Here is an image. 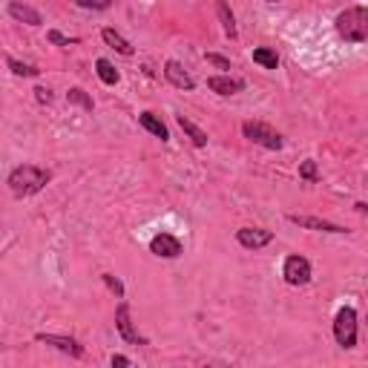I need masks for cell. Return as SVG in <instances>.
Segmentation results:
<instances>
[{"label":"cell","instance_id":"obj_1","mask_svg":"<svg viewBox=\"0 0 368 368\" xmlns=\"http://www.w3.org/2000/svg\"><path fill=\"white\" fill-rule=\"evenodd\" d=\"M50 182V170H41L35 164H23V167H14L9 173V190L18 199L23 196H32V193H38V190Z\"/></svg>","mask_w":368,"mask_h":368},{"label":"cell","instance_id":"obj_2","mask_svg":"<svg viewBox=\"0 0 368 368\" xmlns=\"http://www.w3.org/2000/svg\"><path fill=\"white\" fill-rule=\"evenodd\" d=\"M337 32L348 43H362L368 41V9L365 6H351L337 14Z\"/></svg>","mask_w":368,"mask_h":368},{"label":"cell","instance_id":"obj_3","mask_svg":"<svg viewBox=\"0 0 368 368\" xmlns=\"http://www.w3.org/2000/svg\"><path fill=\"white\" fill-rule=\"evenodd\" d=\"M334 337L343 348H354L357 345V314L354 308H343L334 319Z\"/></svg>","mask_w":368,"mask_h":368},{"label":"cell","instance_id":"obj_4","mask_svg":"<svg viewBox=\"0 0 368 368\" xmlns=\"http://www.w3.org/2000/svg\"><path fill=\"white\" fill-rule=\"evenodd\" d=\"M242 133H245V138L248 141H253V144H262V147H268V150H282V136L279 133H274L268 124H262V121H245L242 124Z\"/></svg>","mask_w":368,"mask_h":368},{"label":"cell","instance_id":"obj_5","mask_svg":"<svg viewBox=\"0 0 368 368\" xmlns=\"http://www.w3.org/2000/svg\"><path fill=\"white\" fill-rule=\"evenodd\" d=\"M285 282L288 285L311 282V262L305 259V256H288L285 259Z\"/></svg>","mask_w":368,"mask_h":368},{"label":"cell","instance_id":"obj_6","mask_svg":"<svg viewBox=\"0 0 368 368\" xmlns=\"http://www.w3.org/2000/svg\"><path fill=\"white\" fill-rule=\"evenodd\" d=\"M116 325H118V334L130 345H147V337H141V334L133 328V323H130V305H127V302H121L118 311H116Z\"/></svg>","mask_w":368,"mask_h":368},{"label":"cell","instance_id":"obj_7","mask_svg":"<svg viewBox=\"0 0 368 368\" xmlns=\"http://www.w3.org/2000/svg\"><path fill=\"white\" fill-rule=\"evenodd\" d=\"M236 239H239V245L242 248L256 250V248H265V245L274 242V233L265 230V228H242L236 233Z\"/></svg>","mask_w":368,"mask_h":368},{"label":"cell","instance_id":"obj_8","mask_svg":"<svg viewBox=\"0 0 368 368\" xmlns=\"http://www.w3.org/2000/svg\"><path fill=\"white\" fill-rule=\"evenodd\" d=\"M150 250L155 256H162V259H175V256L182 253V242L175 236H170V233H158L150 242Z\"/></svg>","mask_w":368,"mask_h":368},{"label":"cell","instance_id":"obj_9","mask_svg":"<svg viewBox=\"0 0 368 368\" xmlns=\"http://www.w3.org/2000/svg\"><path fill=\"white\" fill-rule=\"evenodd\" d=\"M35 340H38V343H43V345H55L58 351H63V354H69V357H81V354H84V348L78 345L72 337H55V334H38Z\"/></svg>","mask_w":368,"mask_h":368},{"label":"cell","instance_id":"obj_10","mask_svg":"<svg viewBox=\"0 0 368 368\" xmlns=\"http://www.w3.org/2000/svg\"><path fill=\"white\" fill-rule=\"evenodd\" d=\"M164 75H167V81H170L173 87H179V89H193V87H196V81L190 78V72L182 67L179 61H167Z\"/></svg>","mask_w":368,"mask_h":368},{"label":"cell","instance_id":"obj_11","mask_svg":"<svg viewBox=\"0 0 368 368\" xmlns=\"http://www.w3.org/2000/svg\"><path fill=\"white\" fill-rule=\"evenodd\" d=\"M299 228H308V230H323V233H345L340 225H334V221H325V219H316V216H288Z\"/></svg>","mask_w":368,"mask_h":368},{"label":"cell","instance_id":"obj_12","mask_svg":"<svg viewBox=\"0 0 368 368\" xmlns=\"http://www.w3.org/2000/svg\"><path fill=\"white\" fill-rule=\"evenodd\" d=\"M207 87L219 95H236L245 89V81H239V78H228V75H213L207 78Z\"/></svg>","mask_w":368,"mask_h":368},{"label":"cell","instance_id":"obj_13","mask_svg":"<svg viewBox=\"0 0 368 368\" xmlns=\"http://www.w3.org/2000/svg\"><path fill=\"white\" fill-rule=\"evenodd\" d=\"M216 14H219V21H221V29H225V35L230 41L239 38V29H236V18H233V12L228 6V0H216Z\"/></svg>","mask_w":368,"mask_h":368},{"label":"cell","instance_id":"obj_14","mask_svg":"<svg viewBox=\"0 0 368 368\" xmlns=\"http://www.w3.org/2000/svg\"><path fill=\"white\" fill-rule=\"evenodd\" d=\"M101 38H104V43H107V46H113L116 52H121V55H127V58H130V55L136 52V50H133V43L127 41L124 35H118L116 29H104V32H101Z\"/></svg>","mask_w":368,"mask_h":368},{"label":"cell","instance_id":"obj_15","mask_svg":"<svg viewBox=\"0 0 368 368\" xmlns=\"http://www.w3.org/2000/svg\"><path fill=\"white\" fill-rule=\"evenodd\" d=\"M138 124H141L147 133H153L155 138H162V141H167V138H170V136H167V127H164L162 121H158L153 113H141V116H138Z\"/></svg>","mask_w":368,"mask_h":368},{"label":"cell","instance_id":"obj_16","mask_svg":"<svg viewBox=\"0 0 368 368\" xmlns=\"http://www.w3.org/2000/svg\"><path fill=\"white\" fill-rule=\"evenodd\" d=\"M9 14H12L14 21H23V23H29V26H38V23H41V14H38L35 9L23 6V3H9Z\"/></svg>","mask_w":368,"mask_h":368},{"label":"cell","instance_id":"obj_17","mask_svg":"<svg viewBox=\"0 0 368 368\" xmlns=\"http://www.w3.org/2000/svg\"><path fill=\"white\" fill-rule=\"evenodd\" d=\"M179 127H182V130L190 136V141H193L196 147H204V144H207V133H204V130H199V127H196L193 121H190V118L179 116Z\"/></svg>","mask_w":368,"mask_h":368},{"label":"cell","instance_id":"obj_18","mask_svg":"<svg viewBox=\"0 0 368 368\" xmlns=\"http://www.w3.org/2000/svg\"><path fill=\"white\" fill-rule=\"evenodd\" d=\"M95 72H98V78H101L104 84H109V87L118 84V72H116V67H113V63H109L107 58H98V61H95Z\"/></svg>","mask_w":368,"mask_h":368},{"label":"cell","instance_id":"obj_19","mask_svg":"<svg viewBox=\"0 0 368 368\" xmlns=\"http://www.w3.org/2000/svg\"><path fill=\"white\" fill-rule=\"evenodd\" d=\"M253 61L259 63V67H265V69H277L279 67V55L274 50H256L253 52Z\"/></svg>","mask_w":368,"mask_h":368},{"label":"cell","instance_id":"obj_20","mask_svg":"<svg viewBox=\"0 0 368 368\" xmlns=\"http://www.w3.org/2000/svg\"><path fill=\"white\" fill-rule=\"evenodd\" d=\"M6 63H9V69H12L14 75H23V78H38V75H41V69L32 67V63H21V61H14V58H9Z\"/></svg>","mask_w":368,"mask_h":368},{"label":"cell","instance_id":"obj_21","mask_svg":"<svg viewBox=\"0 0 368 368\" xmlns=\"http://www.w3.org/2000/svg\"><path fill=\"white\" fill-rule=\"evenodd\" d=\"M67 101H69V104H81L84 109H92V98H89L84 89H69V92H67Z\"/></svg>","mask_w":368,"mask_h":368},{"label":"cell","instance_id":"obj_22","mask_svg":"<svg viewBox=\"0 0 368 368\" xmlns=\"http://www.w3.org/2000/svg\"><path fill=\"white\" fill-rule=\"evenodd\" d=\"M81 9H109L113 6V0H75Z\"/></svg>","mask_w":368,"mask_h":368},{"label":"cell","instance_id":"obj_23","mask_svg":"<svg viewBox=\"0 0 368 368\" xmlns=\"http://www.w3.org/2000/svg\"><path fill=\"white\" fill-rule=\"evenodd\" d=\"M299 175H302L305 182H316V164H314V162H302Z\"/></svg>","mask_w":368,"mask_h":368},{"label":"cell","instance_id":"obj_24","mask_svg":"<svg viewBox=\"0 0 368 368\" xmlns=\"http://www.w3.org/2000/svg\"><path fill=\"white\" fill-rule=\"evenodd\" d=\"M104 282H107V288H109V291H113V294H116L118 299L124 296V285H121V282H118L116 277H109V274H104Z\"/></svg>","mask_w":368,"mask_h":368},{"label":"cell","instance_id":"obj_25","mask_svg":"<svg viewBox=\"0 0 368 368\" xmlns=\"http://www.w3.org/2000/svg\"><path fill=\"white\" fill-rule=\"evenodd\" d=\"M207 63H213V67H219V69H230V61L221 58V55H213V52H207Z\"/></svg>","mask_w":368,"mask_h":368},{"label":"cell","instance_id":"obj_26","mask_svg":"<svg viewBox=\"0 0 368 368\" xmlns=\"http://www.w3.org/2000/svg\"><path fill=\"white\" fill-rule=\"evenodd\" d=\"M50 41H52V43H61V46H72V43H75V38H63L61 32H55V29L50 32Z\"/></svg>","mask_w":368,"mask_h":368},{"label":"cell","instance_id":"obj_27","mask_svg":"<svg viewBox=\"0 0 368 368\" xmlns=\"http://www.w3.org/2000/svg\"><path fill=\"white\" fill-rule=\"evenodd\" d=\"M35 92H38V101H41V104H50V101H52V92L46 89V87H38Z\"/></svg>","mask_w":368,"mask_h":368},{"label":"cell","instance_id":"obj_28","mask_svg":"<svg viewBox=\"0 0 368 368\" xmlns=\"http://www.w3.org/2000/svg\"><path fill=\"white\" fill-rule=\"evenodd\" d=\"M113 365H130V360L121 357V354H116V357H113Z\"/></svg>","mask_w":368,"mask_h":368},{"label":"cell","instance_id":"obj_29","mask_svg":"<svg viewBox=\"0 0 368 368\" xmlns=\"http://www.w3.org/2000/svg\"><path fill=\"white\" fill-rule=\"evenodd\" d=\"M268 3H277V0H268Z\"/></svg>","mask_w":368,"mask_h":368}]
</instances>
